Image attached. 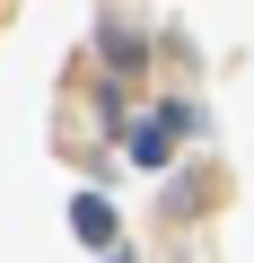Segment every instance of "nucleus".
<instances>
[{
  "instance_id": "nucleus-1",
  "label": "nucleus",
  "mask_w": 254,
  "mask_h": 263,
  "mask_svg": "<svg viewBox=\"0 0 254 263\" xmlns=\"http://www.w3.org/2000/svg\"><path fill=\"white\" fill-rule=\"evenodd\" d=\"M70 228H79L88 246H114V211H105L96 193H88V202H70Z\"/></svg>"
},
{
  "instance_id": "nucleus-2",
  "label": "nucleus",
  "mask_w": 254,
  "mask_h": 263,
  "mask_svg": "<svg viewBox=\"0 0 254 263\" xmlns=\"http://www.w3.org/2000/svg\"><path fill=\"white\" fill-rule=\"evenodd\" d=\"M114 263H123V254H114Z\"/></svg>"
}]
</instances>
